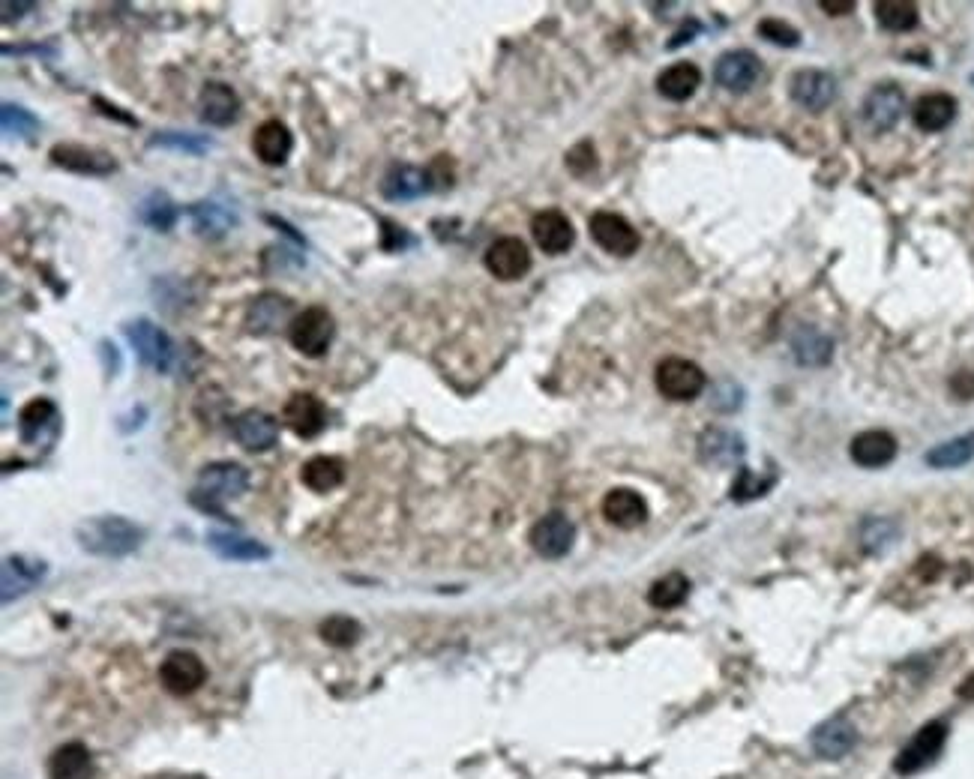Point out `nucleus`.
Returning <instances> with one entry per match:
<instances>
[{"instance_id":"obj_39","label":"nucleus","mask_w":974,"mask_h":779,"mask_svg":"<svg viewBox=\"0 0 974 779\" xmlns=\"http://www.w3.org/2000/svg\"><path fill=\"white\" fill-rule=\"evenodd\" d=\"M318 633H321V639H324L327 645H333V648H351V645L360 642L363 627H360L354 618H348V615H330V618L321 624Z\"/></svg>"},{"instance_id":"obj_20","label":"nucleus","mask_w":974,"mask_h":779,"mask_svg":"<svg viewBox=\"0 0 974 779\" xmlns=\"http://www.w3.org/2000/svg\"><path fill=\"white\" fill-rule=\"evenodd\" d=\"M531 234H534V243L546 255H564L576 240L573 222L561 210H540L531 219Z\"/></svg>"},{"instance_id":"obj_44","label":"nucleus","mask_w":974,"mask_h":779,"mask_svg":"<svg viewBox=\"0 0 974 779\" xmlns=\"http://www.w3.org/2000/svg\"><path fill=\"white\" fill-rule=\"evenodd\" d=\"M594 165H597V156H594V144L591 141H579L570 153H567V168L573 171V174H588V171H594Z\"/></svg>"},{"instance_id":"obj_5","label":"nucleus","mask_w":974,"mask_h":779,"mask_svg":"<svg viewBox=\"0 0 974 779\" xmlns=\"http://www.w3.org/2000/svg\"><path fill=\"white\" fill-rule=\"evenodd\" d=\"M654 381H657V390L666 399H675V402H690V399L702 396V390L708 384L702 366L693 363V360H687V357H666V360H660V366L654 372Z\"/></svg>"},{"instance_id":"obj_48","label":"nucleus","mask_w":974,"mask_h":779,"mask_svg":"<svg viewBox=\"0 0 974 779\" xmlns=\"http://www.w3.org/2000/svg\"><path fill=\"white\" fill-rule=\"evenodd\" d=\"M957 693H960V699H966V702H974V675H969V678L963 681V687H960Z\"/></svg>"},{"instance_id":"obj_16","label":"nucleus","mask_w":974,"mask_h":779,"mask_svg":"<svg viewBox=\"0 0 974 779\" xmlns=\"http://www.w3.org/2000/svg\"><path fill=\"white\" fill-rule=\"evenodd\" d=\"M792 99L807 111H825L837 99V81L825 69H798L789 81Z\"/></svg>"},{"instance_id":"obj_40","label":"nucleus","mask_w":974,"mask_h":779,"mask_svg":"<svg viewBox=\"0 0 974 779\" xmlns=\"http://www.w3.org/2000/svg\"><path fill=\"white\" fill-rule=\"evenodd\" d=\"M0 120H3V132L6 135H15V138H30L36 129H39V120L21 108V105H12V102H3L0 108Z\"/></svg>"},{"instance_id":"obj_42","label":"nucleus","mask_w":974,"mask_h":779,"mask_svg":"<svg viewBox=\"0 0 974 779\" xmlns=\"http://www.w3.org/2000/svg\"><path fill=\"white\" fill-rule=\"evenodd\" d=\"M759 33H762V39H768L774 45H798L801 42L798 27H792L783 18H762L759 21Z\"/></svg>"},{"instance_id":"obj_6","label":"nucleus","mask_w":974,"mask_h":779,"mask_svg":"<svg viewBox=\"0 0 974 779\" xmlns=\"http://www.w3.org/2000/svg\"><path fill=\"white\" fill-rule=\"evenodd\" d=\"M945 744H948V726L945 723H927L903 750H900V756H897V762H894V768H897V774H903V777H915V774H921V771H927L939 756H942V750H945Z\"/></svg>"},{"instance_id":"obj_34","label":"nucleus","mask_w":974,"mask_h":779,"mask_svg":"<svg viewBox=\"0 0 974 779\" xmlns=\"http://www.w3.org/2000/svg\"><path fill=\"white\" fill-rule=\"evenodd\" d=\"M876 18L885 30H894V33H906L918 24V3H909V0H879L876 3Z\"/></svg>"},{"instance_id":"obj_45","label":"nucleus","mask_w":974,"mask_h":779,"mask_svg":"<svg viewBox=\"0 0 974 779\" xmlns=\"http://www.w3.org/2000/svg\"><path fill=\"white\" fill-rule=\"evenodd\" d=\"M771 489V480H756L747 468L741 471V480L735 483V489H732V498L735 501H750V498H759V495H765Z\"/></svg>"},{"instance_id":"obj_28","label":"nucleus","mask_w":974,"mask_h":779,"mask_svg":"<svg viewBox=\"0 0 974 779\" xmlns=\"http://www.w3.org/2000/svg\"><path fill=\"white\" fill-rule=\"evenodd\" d=\"M954 117H957V99L951 93H927L912 108V120L924 132H942L954 123Z\"/></svg>"},{"instance_id":"obj_4","label":"nucleus","mask_w":974,"mask_h":779,"mask_svg":"<svg viewBox=\"0 0 974 779\" xmlns=\"http://www.w3.org/2000/svg\"><path fill=\"white\" fill-rule=\"evenodd\" d=\"M123 333H126V339H129V345L135 348V354H138V360L144 363V366H150L153 372H168L171 366H174V342H171V336L162 330V327H156L153 321H147V318H138V321H129L126 327H123Z\"/></svg>"},{"instance_id":"obj_27","label":"nucleus","mask_w":974,"mask_h":779,"mask_svg":"<svg viewBox=\"0 0 974 779\" xmlns=\"http://www.w3.org/2000/svg\"><path fill=\"white\" fill-rule=\"evenodd\" d=\"M207 546L222 561H234V564H255V561L270 558V549L264 543H258L252 537H243V534H231V531H210Z\"/></svg>"},{"instance_id":"obj_37","label":"nucleus","mask_w":974,"mask_h":779,"mask_svg":"<svg viewBox=\"0 0 974 779\" xmlns=\"http://www.w3.org/2000/svg\"><path fill=\"white\" fill-rule=\"evenodd\" d=\"M974 459V435H963L954 441L939 444L936 450L927 453V465L930 468H963L966 462Z\"/></svg>"},{"instance_id":"obj_9","label":"nucleus","mask_w":974,"mask_h":779,"mask_svg":"<svg viewBox=\"0 0 974 779\" xmlns=\"http://www.w3.org/2000/svg\"><path fill=\"white\" fill-rule=\"evenodd\" d=\"M159 681L171 696H189L207 681V666L192 651H171L159 663Z\"/></svg>"},{"instance_id":"obj_31","label":"nucleus","mask_w":974,"mask_h":779,"mask_svg":"<svg viewBox=\"0 0 974 779\" xmlns=\"http://www.w3.org/2000/svg\"><path fill=\"white\" fill-rule=\"evenodd\" d=\"M189 216H192L195 231L201 237H207V240H219V237H225L237 225V216L228 207L216 204V201H195L189 207Z\"/></svg>"},{"instance_id":"obj_13","label":"nucleus","mask_w":974,"mask_h":779,"mask_svg":"<svg viewBox=\"0 0 974 779\" xmlns=\"http://www.w3.org/2000/svg\"><path fill=\"white\" fill-rule=\"evenodd\" d=\"M282 420L297 438L312 441L327 426V405L315 393H294L282 408Z\"/></svg>"},{"instance_id":"obj_21","label":"nucleus","mask_w":974,"mask_h":779,"mask_svg":"<svg viewBox=\"0 0 974 779\" xmlns=\"http://www.w3.org/2000/svg\"><path fill=\"white\" fill-rule=\"evenodd\" d=\"M201 120L210 126H231L240 117V96L222 81H207L198 96Z\"/></svg>"},{"instance_id":"obj_29","label":"nucleus","mask_w":974,"mask_h":779,"mask_svg":"<svg viewBox=\"0 0 974 779\" xmlns=\"http://www.w3.org/2000/svg\"><path fill=\"white\" fill-rule=\"evenodd\" d=\"M699 84H702V72H699L696 63H687V60L672 63V66L663 69L660 78H657V90H660V96H666V99H672V102H687V99L699 90Z\"/></svg>"},{"instance_id":"obj_26","label":"nucleus","mask_w":974,"mask_h":779,"mask_svg":"<svg viewBox=\"0 0 974 779\" xmlns=\"http://www.w3.org/2000/svg\"><path fill=\"white\" fill-rule=\"evenodd\" d=\"M855 744H858V729L846 717H834V720L822 723L813 735V750L828 762L849 756L855 750Z\"/></svg>"},{"instance_id":"obj_41","label":"nucleus","mask_w":974,"mask_h":779,"mask_svg":"<svg viewBox=\"0 0 974 779\" xmlns=\"http://www.w3.org/2000/svg\"><path fill=\"white\" fill-rule=\"evenodd\" d=\"M153 147H171V150H183L189 156H201L210 147V138L192 135V132H159L153 141Z\"/></svg>"},{"instance_id":"obj_47","label":"nucleus","mask_w":974,"mask_h":779,"mask_svg":"<svg viewBox=\"0 0 974 779\" xmlns=\"http://www.w3.org/2000/svg\"><path fill=\"white\" fill-rule=\"evenodd\" d=\"M828 15H846V12H852L855 9V3L852 0H822L819 3Z\"/></svg>"},{"instance_id":"obj_30","label":"nucleus","mask_w":974,"mask_h":779,"mask_svg":"<svg viewBox=\"0 0 974 779\" xmlns=\"http://www.w3.org/2000/svg\"><path fill=\"white\" fill-rule=\"evenodd\" d=\"M744 441L741 435L729 429H708L699 441V453L711 465H738L744 459Z\"/></svg>"},{"instance_id":"obj_17","label":"nucleus","mask_w":974,"mask_h":779,"mask_svg":"<svg viewBox=\"0 0 974 779\" xmlns=\"http://www.w3.org/2000/svg\"><path fill=\"white\" fill-rule=\"evenodd\" d=\"M51 162L66 168V171L87 174V177H105V174L117 171V162H114L111 153L93 150V147H84V144H54L51 147Z\"/></svg>"},{"instance_id":"obj_46","label":"nucleus","mask_w":974,"mask_h":779,"mask_svg":"<svg viewBox=\"0 0 974 779\" xmlns=\"http://www.w3.org/2000/svg\"><path fill=\"white\" fill-rule=\"evenodd\" d=\"M951 390H954L960 399H972L974 396V372L972 369H963V372H957V378L951 381Z\"/></svg>"},{"instance_id":"obj_18","label":"nucleus","mask_w":974,"mask_h":779,"mask_svg":"<svg viewBox=\"0 0 974 779\" xmlns=\"http://www.w3.org/2000/svg\"><path fill=\"white\" fill-rule=\"evenodd\" d=\"M294 318H297L294 315V303L288 297H282V294L267 291V294H258L249 303V309H246V330L255 333V336H267V333L279 330L282 324L291 327Z\"/></svg>"},{"instance_id":"obj_32","label":"nucleus","mask_w":974,"mask_h":779,"mask_svg":"<svg viewBox=\"0 0 974 779\" xmlns=\"http://www.w3.org/2000/svg\"><path fill=\"white\" fill-rule=\"evenodd\" d=\"M300 480L309 492H333L336 486H342L345 480V462L336 459V456H312L303 471H300Z\"/></svg>"},{"instance_id":"obj_38","label":"nucleus","mask_w":974,"mask_h":779,"mask_svg":"<svg viewBox=\"0 0 974 779\" xmlns=\"http://www.w3.org/2000/svg\"><path fill=\"white\" fill-rule=\"evenodd\" d=\"M141 219L153 228V231H171L174 222H177V207L174 201L165 195V192H150L144 201H141Z\"/></svg>"},{"instance_id":"obj_23","label":"nucleus","mask_w":974,"mask_h":779,"mask_svg":"<svg viewBox=\"0 0 974 779\" xmlns=\"http://www.w3.org/2000/svg\"><path fill=\"white\" fill-rule=\"evenodd\" d=\"M849 453L861 468H885L897 459V438L885 429H867L855 435Z\"/></svg>"},{"instance_id":"obj_36","label":"nucleus","mask_w":974,"mask_h":779,"mask_svg":"<svg viewBox=\"0 0 974 779\" xmlns=\"http://www.w3.org/2000/svg\"><path fill=\"white\" fill-rule=\"evenodd\" d=\"M795 354H798V360L804 366H822V363L831 360L834 342L825 333H819L816 327H804L798 333V339H795Z\"/></svg>"},{"instance_id":"obj_12","label":"nucleus","mask_w":974,"mask_h":779,"mask_svg":"<svg viewBox=\"0 0 974 779\" xmlns=\"http://www.w3.org/2000/svg\"><path fill=\"white\" fill-rule=\"evenodd\" d=\"M714 78L720 87H726L732 93H747L762 78V60H759V54H753L747 48L726 51V54H720V60L714 66Z\"/></svg>"},{"instance_id":"obj_2","label":"nucleus","mask_w":974,"mask_h":779,"mask_svg":"<svg viewBox=\"0 0 974 779\" xmlns=\"http://www.w3.org/2000/svg\"><path fill=\"white\" fill-rule=\"evenodd\" d=\"M249 489V474L237 462H213L198 474V486L192 492V504L204 513H213L219 519H228L222 504L231 498H240Z\"/></svg>"},{"instance_id":"obj_43","label":"nucleus","mask_w":974,"mask_h":779,"mask_svg":"<svg viewBox=\"0 0 974 779\" xmlns=\"http://www.w3.org/2000/svg\"><path fill=\"white\" fill-rule=\"evenodd\" d=\"M894 537H897V528H894L891 522H885V519H873V522L864 525V546L873 549V552L891 546Z\"/></svg>"},{"instance_id":"obj_22","label":"nucleus","mask_w":974,"mask_h":779,"mask_svg":"<svg viewBox=\"0 0 974 779\" xmlns=\"http://www.w3.org/2000/svg\"><path fill=\"white\" fill-rule=\"evenodd\" d=\"M48 567L45 561H33L24 555H9L3 561V603H12L24 594H30L42 579H45Z\"/></svg>"},{"instance_id":"obj_35","label":"nucleus","mask_w":974,"mask_h":779,"mask_svg":"<svg viewBox=\"0 0 974 779\" xmlns=\"http://www.w3.org/2000/svg\"><path fill=\"white\" fill-rule=\"evenodd\" d=\"M687 594H690V582H687V576L684 573H669V576H663V579H657L654 585H651V591H648V603L654 606V609H675V606H681L684 600H687Z\"/></svg>"},{"instance_id":"obj_14","label":"nucleus","mask_w":974,"mask_h":779,"mask_svg":"<svg viewBox=\"0 0 974 779\" xmlns=\"http://www.w3.org/2000/svg\"><path fill=\"white\" fill-rule=\"evenodd\" d=\"M231 432L237 438V444L249 453H267L276 441H279V420L267 411L249 408L243 414L234 417Z\"/></svg>"},{"instance_id":"obj_11","label":"nucleus","mask_w":974,"mask_h":779,"mask_svg":"<svg viewBox=\"0 0 974 779\" xmlns=\"http://www.w3.org/2000/svg\"><path fill=\"white\" fill-rule=\"evenodd\" d=\"M906 111V93L900 84L894 81H882L876 84L867 99H864V120L876 129V132H891L900 117Z\"/></svg>"},{"instance_id":"obj_3","label":"nucleus","mask_w":974,"mask_h":779,"mask_svg":"<svg viewBox=\"0 0 974 779\" xmlns=\"http://www.w3.org/2000/svg\"><path fill=\"white\" fill-rule=\"evenodd\" d=\"M333 333L336 324L324 306H306L303 312H297V318L288 327V339L303 357H324L333 342Z\"/></svg>"},{"instance_id":"obj_8","label":"nucleus","mask_w":974,"mask_h":779,"mask_svg":"<svg viewBox=\"0 0 974 779\" xmlns=\"http://www.w3.org/2000/svg\"><path fill=\"white\" fill-rule=\"evenodd\" d=\"M528 540H531V549L540 558L558 561V558L570 555V549L576 543V525L564 513H549V516H543V519L534 522Z\"/></svg>"},{"instance_id":"obj_1","label":"nucleus","mask_w":974,"mask_h":779,"mask_svg":"<svg viewBox=\"0 0 974 779\" xmlns=\"http://www.w3.org/2000/svg\"><path fill=\"white\" fill-rule=\"evenodd\" d=\"M75 540L90 555L126 558L144 543V531L123 516H96L75 528Z\"/></svg>"},{"instance_id":"obj_25","label":"nucleus","mask_w":974,"mask_h":779,"mask_svg":"<svg viewBox=\"0 0 974 779\" xmlns=\"http://www.w3.org/2000/svg\"><path fill=\"white\" fill-rule=\"evenodd\" d=\"M603 516H606L609 525L624 528V531H633V528H639L648 519V504L633 489H612L603 498Z\"/></svg>"},{"instance_id":"obj_33","label":"nucleus","mask_w":974,"mask_h":779,"mask_svg":"<svg viewBox=\"0 0 974 779\" xmlns=\"http://www.w3.org/2000/svg\"><path fill=\"white\" fill-rule=\"evenodd\" d=\"M90 774H93V762H90L87 747H81V744H63L48 759V777L51 779H90Z\"/></svg>"},{"instance_id":"obj_24","label":"nucleus","mask_w":974,"mask_h":779,"mask_svg":"<svg viewBox=\"0 0 974 779\" xmlns=\"http://www.w3.org/2000/svg\"><path fill=\"white\" fill-rule=\"evenodd\" d=\"M252 150L264 165H282L294 150V135L282 120H264L252 135Z\"/></svg>"},{"instance_id":"obj_19","label":"nucleus","mask_w":974,"mask_h":779,"mask_svg":"<svg viewBox=\"0 0 974 779\" xmlns=\"http://www.w3.org/2000/svg\"><path fill=\"white\" fill-rule=\"evenodd\" d=\"M432 186V171L417 165H390V171L381 177V195L387 201H414L432 192Z\"/></svg>"},{"instance_id":"obj_10","label":"nucleus","mask_w":974,"mask_h":779,"mask_svg":"<svg viewBox=\"0 0 974 779\" xmlns=\"http://www.w3.org/2000/svg\"><path fill=\"white\" fill-rule=\"evenodd\" d=\"M486 270L501 279V282H516L531 270V249L519 237H498L486 255H483Z\"/></svg>"},{"instance_id":"obj_7","label":"nucleus","mask_w":974,"mask_h":779,"mask_svg":"<svg viewBox=\"0 0 974 779\" xmlns=\"http://www.w3.org/2000/svg\"><path fill=\"white\" fill-rule=\"evenodd\" d=\"M588 228H591V237L600 249H606L609 255H633L642 243L639 231L630 225V219H624L621 213H612V210H597L591 219H588Z\"/></svg>"},{"instance_id":"obj_15","label":"nucleus","mask_w":974,"mask_h":779,"mask_svg":"<svg viewBox=\"0 0 974 779\" xmlns=\"http://www.w3.org/2000/svg\"><path fill=\"white\" fill-rule=\"evenodd\" d=\"M60 429V414L51 399H33L18 411V435L24 444H51Z\"/></svg>"}]
</instances>
